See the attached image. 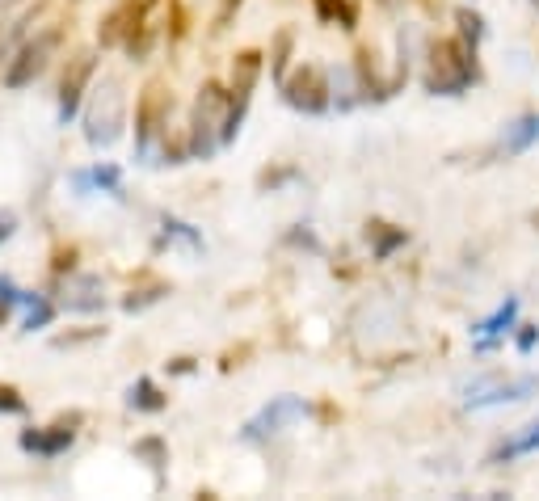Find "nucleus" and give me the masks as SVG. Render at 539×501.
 I'll use <instances>...</instances> for the list:
<instances>
[{"mask_svg": "<svg viewBox=\"0 0 539 501\" xmlns=\"http://www.w3.org/2000/svg\"><path fill=\"white\" fill-rule=\"evenodd\" d=\"M0 413H13V417H17V413H26V400L17 396L13 388H0Z\"/></svg>", "mask_w": 539, "mask_h": 501, "instance_id": "dca6fc26", "label": "nucleus"}, {"mask_svg": "<svg viewBox=\"0 0 539 501\" xmlns=\"http://www.w3.org/2000/svg\"><path fill=\"white\" fill-rule=\"evenodd\" d=\"M531 392H539V375L527 379H510V384H493L485 392L468 396V409H493V405H514V400H527Z\"/></svg>", "mask_w": 539, "mask_h": 501, "instance_id": "423d86ee", "label": "nucleus"}, {"mask_svg": "<svg viewBox=\"0 0 539 501\" xmlns=\"http://www.w3.org/2000/svg\"><path fill=\"white\" fill-rule=\"evenodd\" d=\"M76 190L81 194H93V190H102V194H123V173H118L114 165H93L85 173H76L72 177Z\"/></svg>", "mask_w": 539, "mask_h": 501, "instance_id": "9d476101", "label": "nucleus"}, {"mask_svg": "<svg viewBox=\"0 0 539 501\" xmlns=\"http://www.w3.org/2000/svg\"><path fill=\"white\" fill-rule=\"evenodd\" d=\"M476 80V47L468 38H443L430 51V72H426V89L443 93V97H459Z\"/></svg>", "mask_w": 539, "mask_h": 501, "instance_id": "f257e3e1", "label": "nucleus"}, {"mask_svg": "<svg viewBox=\"0 0 539 501\" xmlns=\"http://www.w3.org/2000/svg\"><path fill=\"white\" fill-rule=\"evenodd\" d=\"M535 228H539V211H535Z\"/></svg>", "mask_w": 539, "mask_h": 501, "instance_id": "aec40b11", "label": "nucleus"}, {"mask_svg": "<svg viewBox=\"0 0 539 501\" xmlns=\"http://www.w3.org/2000/svg\"><path fill=\"white\" fill-rule=\"evenodd\" d=\"M539 451V422H531L527 430H518L510 443L497 447V459H518V455H535Z\"/></svg>", "mask_w": 539, "mask_h": 501, "instance_id": "ddd939ff", "label": "nucleus"}, {"mask_svg": "<svg viewBox=\"0 0 539 501\" xmlns=\"http://www.w3.org/2000/svg\"><path fill=\"white\" fill-rule=\"evenodd\" d=\"M531 5H535V9H539V0H531Z\"/></svg>", "mask_w": 539, "mask_h": 501, "instance_id": "412c9836", "label": "nucleus"}, {"mask_svg": "<svg viewBox=\"0 0 539 501\" xmlns=\"http://www.w3.org/2000/svg\"><path fill=\"white\" fill-rule=\"evenodd\" d=\"M131 409H144V413H156V409H165V396L152 388V379H139V384L131 388Z\"/></svg>", "mask_w": 539, "mask_h": 501, "instance_id": "2eb2a0df", "label": "nucleus"}, {"mask_svg": "<svg viewBox=\"0 0 539 501\" xmlns=\"http://www.w3.org/2000/svg\"><path fill=\"white\" fill-rule=\"evenodd\" d=\"M535 144H539V114H523L518 123L506 127L497 152H502V156H523V152H531Z\"/></svg>", "mask_w": 539, "mask_h": 501, "instance_id": "1a4fd4ad", "label": "nucleus"}, {"mask_svg": "<svg viewBox=\"0 0 539 501\" xmlns=\"http://www.w3.org/2000/svg\"><path fill=\"white\" fill-rule=\"evenodd\" d=\"M22 304L30 308V312H26V329H47V325H51L55 308L47 304L43 295H30V291H22Z\"/></svg>", "mask_w": 539, "mask_h": 501, "instance_id": "4468645a", "label": "nucleus"}, {"mask_svg": "<svg viewBox=\"0 0 539 501\" xmlns=\"http://www.w3.org/2000/svg\"><path fill=\"white\" fill-rule=\"evenodd\" d=\"M118 131H123V93L114 80H106L102 89H93V102L85 110V135L93 148H110Z\"/></svg>", "mask_w": 539, "mask_h": 501, "instance_id": "f03ea898", "label": "nucleus"}, {"mask_svg": "<svg viewBox=\"0 0 539 501\" xmlns=\"http://www.w3.org/2000/svg\"><path fill=\"white\" fill-rule=\"evenodd\" d=\"M299 417H308L304 400H299V396H274L262 413H253L249 422H245L241 438H245V443H266V438L283 434L291 422H299Z\"/></svg>", "mask_w": 539, "mask_h": 501, "instance_id": "7ed1b4c3", "label": "nucleus"}, {"mask_svg": "<svg viewBox=\"0 0 539 501\" xmlns=\"http://www.w3.org/2000/svg\"><path fill=\"white\" fill-rule=\"evenodd\" d=\"M72 443H76V430H68V426L22 430V451H30V455H43V459H55V455H64Z\"/></svg>", "mask_w": 539, "mask_h": 501, "instance_id": "6e6552de", "label": "nucleus"}, {"mask_svg": "<svg viewBox=\"0 0 539 501\" xmlns=\"http://www.w3.org/2000/svg\"><path fill=\"white\" fill-rule=\"evenodd\" d=\"M9 232H13V219H9V215H0V240H5Z\"/></svg>", "mask_w": 539, "mask_h": 501, "instance_id": "6ab92c4d", "label": "nucleus"}, {"mask_svg": "<svg viewBox=\"0 0 539 501\" xmlns=\"http://www.w3.org/2000/svg\"><path fill=\"white\" fill-rule=\"evenodd\" d=\"M55 43H59V34H55V30L38 34L34 43H26V47H22V55H17V64L5 72V85H9V89H26L30 80L43 76V68H47V59H51Z\"/></svg>", "mask_w": 539, "mask_h": 501, "instance_id": "20e7f679", "label": "nucleus"}, {"mask_svg": "<svg viewBox=\"0 0 539 501\" xmlns=\"http://www.w3.org/2000/svg\"><path fill=\"white\" fill-rule=\"evenodd\" d=\"M459 26H464V38H468V43L476 47V43H481V17H472V13H459Z\"/></svg>", "mask_w": 539, "mask_h": 501, "instance_id": "f3484780", "label": "nucleus"}, {"mask_svg": "<svg viewBox=\"0 0 539 501\" xmlns=\"http://www.w3.org/2000/svg\"><path fill=\"white\" fill-rule=\"evenodd\" d=\"M514 325H518V299L510 295L506 304H497V312H493L489 320H481V325H476V350L502 346L506 333H514Z\"/></svg>", "mask_w": 539, "mask_h": 501, "instance_id": "0eeeda50", "label": "nucleus"}, {"mask_svg": "<svg viewBox=\"0 0 539 501\" xmlns=\"http://www.w3.org/2000/svg\"><path fill=\"white\" fill-rule=\"evenodd\" d=\"M64 308H72V312H97V308H102V283H97L93 274L72 278L68 295H64Z\"/></svg>", "mask_w": 539, "mask_h": 501, "instance_id": "9b49d317", "label": "nucleus"}, {"mask_svg": "<svg viewBox=\"0 0 539 501\" xmlns=\"http://www.w3.org/2000/svg\"><path fill=\"white\" fill-rule=\"evenodd\" d=\"M85 80H89V64H81L72 80H64V102H59V123H72L76 110H81V89H85Z\"/></svg>", "mask_w": 539, "mask_h": 501, "instance_id": "f8f14e48", "label": "nucleus"}, {"mask_svg": "<svg viewBox=\"0 0 539 501\" xmlns=\"http://www.w3.org/2000/svg\"><path fill=\"white\" fill-rule=\"evenodd\" d=\"M535 346H539V329L535 325H518V350L531 354Z\"/></svg>", "mask_w": 539, "mask_h": 501, "instance_id": "a211bd4d", "label": "nucleus"}, {"mask_svg": "<svg viewBox=\"0 0 539 501\" xmlns=\"http://www.w3.org/2000/svg\"><path fill=\"white\" fill-rule=\"evenodd\" d=\"M287 102L304 114H325L329 110V85H325V72L321 68H299L295 80H287Z\"/></svg>", "mask_w": 539, "mask_h": 501, "instance_id": "39448f33", "label": "nucleus"}]
</instances>
